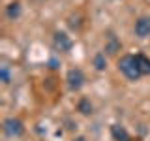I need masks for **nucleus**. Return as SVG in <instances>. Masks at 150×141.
<instances>
[{"instance_id": "f257e3e1", "label": "nucleus", "mask_w": 150, "mask_h": 141, "mask_svg": "<svg viewBox=\"0 0 150 141\" xmlns=\"http://www.w3.org/2000/svg\"><path fill=\"white\" fill-rule=\"evenodd\" d=\"M118 70L124 73L126 79H129V81H139V79L143 77V73H141V70L137 66V58H135V55L122 56V58L118 60Z\"/></svg>"}, {"instance_id": "f03ea898", "label": "nucleus", "mask_w": 150, "mask_h": 141, "mask_svg": "<svg viewBox=\"0 0 150 141\" xmlns=\"http://www.w3.org/2000/svg\"><path fill=\"white\" fill-rule=\"evenodd\" d=\"M2 128H4V134L9 135V137H19L25 132V124H23V120L15 119V117H9V119L4 120Z\"/></svg>"}, {"instance_id": "7ed1b4c3", "label": "nucleus", "mask_w": 150, "mask_h": 141, "mask_svg": "<svg viewBox=\"0 0 150 141\" xmlns=\"http://www.w3.org/2000/svg\"><path fill=\"white\" fill-rule=\"evenodd\" d=\"M66 81H68V87L71 88V90H79L84 85V81H86V77H84L81 68H71L68 72V75H66Z\"/></svg>"}, {"instance_id": "20e7f679", "label": "nucleus", "mask_w": 150, "mask_h": 141, "mask_svg": "<svg viewBox=\"0 0 150 141\" xmlns=\"http://www.w3.org/2000/svg\"><path fill=\"white\" fill-rule=\"evenodd\" d=\"M53 45H54L56 51H60V53H68V51H71V47H73V40L66 34V32H56L53 36Z\"/></svg>"}, {"instance_id": "39448f33", "label": "nucleus", "mask_w": 150, "mask_h": 141, "mask_svg": "<svg viewBox=\"0 0 150 141\" xmlns=\"http://www.w3.org/2000/svg\"><path fill=\"white\" fill-rule=\"evenodd\" d=\"M135 34L139 38H148L150 36V17H139L135 21Z\"/></svg>"}, {"instance_id": "423d86ee", "label": "nucleus", "mask_w": 150, "mask_h": 141, "mask_svg": "<svg viewBox=\"0 0 150 141\" xmlns=\"http://www.w3.org/2000/svg\"><path fill=\"white\" fill-rule=\"evenodd\" d=\"M111 135L115 141H131V135L128 134V130L120 124H112L111 126Z\"/></svg>"}, {"instance_id": "0eeeda50", "label": "nucleus", "mask_w": 150, "mask_h": 141, "mask_svg": "<svg viewBox=\"0 0 150 141\" xmlns=\"http://www.w3.org/2000/svg\"><path fill=\"white\" fill-rule=\"evenodd\" d=\"M135 58H137V66H139L141 73H143V75H150V58H148V56L143 55V53H139V55H135Z\"/></svg>"}, {"instance_id": "6e6552de", "label": "nucleus", "mask_w": 150, "mask_h": 141, "mask_svg": "<svg viewBox=\"0 0 150 141\" xmlns=\"http://www.w3.org/2000/svg\"><path fill=\"white\" fill-rule=\"evenodd\" d=\"M6 15L9 21H15V19L21 17V4L19 2H11L6 6Z\"/></svg>"}, {"instance_id": "1a4fd4ad", "label": "nucleus", "mask_w": 150, "mask_h": 141, "mask_svg": "<svg viewBox=\"0 0 150 141\" xmlns=\"http://www.w3.org/2000/svg\"><path fill=\"white\" fill-rule=\"evenodd\" d=\"M77 109L83 113V115H92L94 107H92V102L88 100V98H83V100H79L77 103Z\"/></svg>"}, {"instance_id": "9d476101", "label": "nucleus", "mask_w": 150, "mask_h": 141, "mask_svg": "<svg viewBox=\"0 0 150 141\" xmlns=\"http://www.w3.org/2000/svg\"><path fill=\"white\" fill-rule=\"evenodd\" d=\"M94 68L98 70V72H103V70L107 68V58H105V53H98L94 56Z\"/></svg>"}, {"instance_id": "9b49d317", "label": "nucleus", "mask_w": 150, "mask_h": 141, "mask_svg": "<svg viewBox=\"0 0 150 141\" xmlns=\"http://www.w3.org/2000/svg\"><path fill=\"white\" fill-rule=\"evenodd\" d=\"M105 51L111 53V55H115L116 51H120V41L116 40L115 36H109V41H107V45H105Z\"/></svg>"}, {"instance_id": "f8f14e48", "label": "nucleus", "mask_w": 150, "mask_h": 141, "mask_svg": "<svg viewBox=\"0 0 150 141\" xmlns=\"http://www.w3.org/2000/svg\"><path fill=\"white\" fill-rule=\"evenodd\" d=\"M0 79H2V83H4V85H8L9 81H11V77H9V68H8L6 64L0 66Z\"/></svg>"}, {"instance_id": "ddd939ff", "label": "nucleus", "mask_w": 150, "mask_h": 141, "mask_svg": "<svg viewBox=\"0 0 150 141\" xmlns=\"http://www.w3.org/2000/svg\"><path fill=\"white\" fill-rule=\"evenodd\" d=\"M73 141H86V139H84V137H75Z\"/></svg>"}]
</instances>
